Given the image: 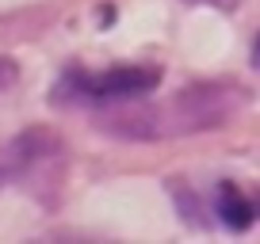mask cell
<instances>
[{"label": "cell", "instance_id": "cell-6", "mask_svg": "<svg viewBox=\"0 0 260 244\" xmlns=\"http://www.w3.org/2000/svg\"><path fill=\"white\" fill-rule=\"evenodd\" d=\"M252 65L260 69V34H256V42H252Z\"/></svg>", "mask_w": 260, "mask_h": 244}, {"label": "cell", "instance_id": "cell-3", "mask_svg": "<svg viewBox=\"0 0 260 244\" xmlns=\"http://www.w3.org/2000/svg\"><path fill=\"white\" fill-rule=\"evenodd\" d=\"M61 156V141L46 126H31V130L16 134L12 141L0 145V187L8 183H23L27 176L42 172L46 164H54Z\"/></svg>", "mask_w": 260, "mask_h": 244}, {"label": "cell", "instance_id": "cell-5", "mask_svg": "<svg viewBox=\"0 0 260 244\" xmlns=\"http://www.w3.org/2000/svg\"><path fill=\"white\" fill-rule=\"evenodd\" d=\"M16 80H19V65L12 57H0V92H8Z\"/></svg>", "mask_w": 260, "mask_h": 244}, {"label": "cell", "instance_id": "cell-2", "mask_svg": "<svg viewBox=\"0 0 260 244\" xmlns=\"http://www.w3.org/2000/svg\"><path fill=\"white\" fill-rule=\"evenodd\" d=\"M157 84H161L157 65H115V69H104V73L69 69L54 84L50 99L57 107H107V103H122V99H142Z\"/></svg>", "mask_w": 260, "mask_h": 244}, {"label": "cell", "instance_id": "cell-1", "mask_svg": "<svg viewBox=\"0 0 260 244\" xmlns=\"http://www.w3.org/2000/svg\"><path fill=\"white\" fill-rule=\"evenodd\" d=\"M249 99L252 96L234 80H207V84H187L161 103H146V96L107 103L96 126L122 141L187 138V134H207L218 126H230L249 107Z\"/></svg>", "mask_w": 260, "mask_h": 244}, {"label": "cell", "instance_id": "cell-4", "mask_svg": "<svg viewBox=\"0 0 260 244\" xmlns=\"http://www.w3.org/2000/svg\"><path fill=\"white\" fill-rule=\"evenodd\" d=\"M207 206L214 214V225L230 229V233H245V229H252L260 221V187L237 183V179H222Z\"/></svg>", "mask_w": 260, "mask_h": 244}]
</instances>
